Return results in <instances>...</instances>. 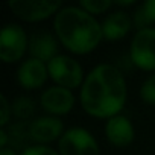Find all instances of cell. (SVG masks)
Instances as JSON below:
<instances>
[{
	"label": "cell",
	"instance_id": "6da1fadb",
	"mask_svg": "<svg viewBox=\"0 0 155 155\" xmlns=\"http://www.w3.org/2000/svg\"><path fill=\"white\" fill-rule=\"evenodd\" d=\"M128 97V87L123 71L110 62L93 67L79 91L84 111L97 119H111L123 110Z\"/></svg>",
	"mask_w": 155,
	"mask_h": 155
},
{
	"label": "cell",
	"instance_id": "7a4b0ae2",
	"mask_svg": "<svg viewBox=\"0 0 155 155\" xmlns=\"http://www.w3.org/2000/svg\"><path fill=\"white\" fill-rule=\"evenodd\" d=\"M53 29L58 41L78 55L93 52L104 40L102 23L79 5L62 6L53 18Z\"/></svg>",
	"mask_w": 155,
	"mask_h": 155
},
{
	"label": "cell",
	"instance_id": "3957f363",
	"mask_svg": "<svg viewBox=\"0 0 155 155\" xmlns=\"http://www.w3.org/2000/svg\"><path fill=\"white\" fill-rule=\"evenodd\" d=\"M47 70H49V78L56 85H61L70 90L82 87L85 81L82 65L74 58L64 53H59L52 61H49Z\"/></svg>",
	"mask_w": 155,
	"mask_h": 155
},
{
	"label": "cell",
	"instance_id": "277c9868",
	"mask_svg": "<svg viewBox=\"0 0 155 155\" xmlns=\"http://www.w3.org/2000/svg\"><path fill=\"white\" fill-rule=\"evenodd\" d=\"M59 155H101V147L96 137L82 126L65 129L58 140Z\"/></svg>",
	"mask_w": 155,
	"mask_h": 155
},
{
	"label": "cell",
	"instance_id": "5b68a950",
	"mask_svg": "<svg viewBox=\"0 0 155 155\" xmlns=\"http://www.w3.org/2000/svg\"><path fill=\"white\" fill-rule=\"evenodd\" d=\"M29 52V37L17 23H6L0 32V59L6 64L20 61Z\"/></svg>",
	"mask_w": 155,
	"mask_h": 155
},
{
	"label": "cell",
	"instance_id": "8992f818",
	"mask_svg": "<svg viewBox=\"0 0 155 155\" xmlns=\"http://www.w3.org/2000/svg\"><path fill=\"white\" fill-rule=\"evenodd\" d=\"M129 59L146 71H155V26L138 29L129 46Z\"/></svg>",
	"mask_w": 155,
	"mask_h": 155
},
{
	"label": "cell",
	"instance_id": "52a82bcc",
	"mask_svg": "<svg viewBox=\"0 0 155 155\" xmlns=\"http://www.w3.org/2000/svg\"><path fill=\"white\" fill-rule=\"evenodd\" d=\"M8 8L25 21H41L62 8L61 2H37V0H9Z\"/></svg>",
	"mask_w": 155,
	"mask_h": 155
},
{
	"label": "cell",
	"instance_id": "ba28073f",
	"mask_svg": "<svg viewBox=\"0 0 155 155\" xmlns=\"http://www.w3.org/2000/svg\"><path fill=\"white\" fill-rule=\"evenodd\" d=\"M74 94L70 88L61 85L47 87L40 96V105L49 116H65L74 107Z\"/></svg>",
	"mask_w": 155,
	"mask_h": 155
},
{
	"label": "cell",
	"instance_id": "9c48e42d",
	"mask_svg": "<svg viewBox=\"0 0 155 155\" xmlns=\"http://www.w3.org/2000/svg\"><path fill=\"white\" fill-rule=\"evenodd\" d=\"M64 132L65 131L61 119L55 116H40L29 122V135L37 144L46 146L47 143L59 140Z\"/></svg>",
	"mask_w": 155,
	"mask_h": 155
},
{
	"label": "cell",
	"instance_id": "30bf717a",
	"mask_svg": "<svg viewBox=\"0 0 155 155\" xmlns=\"http://www.w3.org/2000/svg\"><path fill=\"white\" fill-rule=\"evenodd\" d=\"M49 78L47 64L37 58H26L17 68V81L25 90L41 88Z\"/></svg>",
	"mask_w": 155,
	"mask_h": 155
},
{
	"label": "cell",
	"instance_id": "8fae6325",
	"mask_svg": "<svg viewBox=\"0 0 155 155\" xmlns=\"http://www.w3.org/2000/svg\"><path fill=\"white\" fill-rule=\"evenodd\" d=\"M105 137L116 147H126L135 138V129L132 122L123 116L117 114L107 120L105 123Z\"/></svg>",
	"mask_w": 155,
	"mask_h": 155
},
{
	"label": "cell",
	"instance_id": "7c38bea8",
	"mask_svg": "<svg viewBox=\"0 0 155 155\" xmlns=\"http://www.w3.org/2000/svg\"><path fill=\"white\" fill-rule=\"evenodd\" d=\"M29 53L32 58H37L43 62L52 61L58 53V40L52 32L40 31L29 37Z\"/></svg>",
	"mask_w": 155,
	"mask_h": 155
},
{
	"label": "cell",
	"instance_id": "4fadbf2b",
	"mask_svg": "<svg viewBox=\"0 0 155 155\" xmlns=\"http://www.w3.org/2000/svg\"><path fill=\"white\" fill-rule=\"evenodd\" d=\"M134 26L132 17L125 11H114L105 17L102 21V34L104 40L117 41L125 38Z\"/></svg>",
	"mask_w": 155,
	"mask_h": 155
},
{
	"label": "cell",
	"instance_id": "5bb4252c",
	"mask_svg": "<svg viewBox=\"0 0 155 155\" xmlns=\"http://www.w3.org/2000/svg\"><path fill=\"white\" fill-rule=\"evenodd\" d=\"M132 20H134V26L137 28V31L144 29V28H152V25L155 23V0L143 2L135 9Z\"/></svg>",
	"mask_w": 155,
	"mask_h": 155
},
{
	"label": "cell",
	"instance_id": "9a60e30c",
	"mask_svg": "<svg viewBox=\"0 0 155 155\" xmlns=\"http://www.w3.org/2000/svg\"><path fill=\"white\" fill-rule=\"evenodd\" d=\"M35 113V102L29 96H18L12 102V114L18 120H28Z\"/></svg>",
	"mask_w": 155,
	"mask_h": 155
},
{
	"label": "cell",
	"instance_id": "2e32d148",
	"mask_svg": "<svg viewBox=\"0 0 155 155\" xmlns=\"http://www.w3.org/2000/svg\"><path fill=\"white\" fill-rule=\"evenodd\" d=\"M113 5H114V2H111V0H81L79 2V6L82 9H85L87 12H90L91 15L102 14V12L108 11Z\"/></svg>",
	"mask_w": 155,
	"mask_h": 155
},
{
	"label": "cell",
	"instance_id": "e0dca14e",
	"mask_svg": "<svg viewBox=\"0 0 155 155\" xmlns=\"http://www.w3.org/2000/svg\"><path fill=\"white\" fill-rule=\"evenodd\" d=\"M140 97L149 105H155V71L150 73L140 87Z\"/></svg>",
	"mask_w": 155,
	"mask_h": 155
},
{
	"label": "cell",
	"instance_id": "ac0fdd59",
	"mask_svg": "<svg viewBox=\"0 0 155 155\" xmlns=\"http://www.w3.org/2000/svg\"><path fill=\"white\" fill-rule=\"evenodd\" d=\"M20 155H59L58 150L52 149L50 146H43V144H34L25 147Z\"/></svg>",
	"mask_w": 155,
	"mask_h": 155
},
{
	"label": "cell",
	"instance_id": "d6986e66",
	"mask_svg": "<svg viewBox=\"0 0 155 155\" xmlns=\"http://www.w3.org/2000/svg\"><path fill=\"white\" fill-rule=\"evenodd\" d=\"M0 102H2V119H0V128H6L12 114V104H9L8 97L5 94H0Z\"/></svg>",
	"mask_w": 155,
	"mask_h": 155
},
{
	"label": "cell",
	"instance_id": "ffe728a7",
	"mask_svg": "<svg viewBox=\"0 0 155 155\" xmlns=\"http://www.w3.org/2000/svg\"><path fill=\"white\" fill-rule=\"evenodd\" d=\"M8 141H9V137H8L6 128H0V149L8 147Z\"/></svg>",
	"mask_w": 155,
	"mask_h": 155
},
{
	"label": "cell",
	"instance_id": "44dd1931",
	"mask_svg": "<svg viewBox=\"0 0 155 155\" xmlns=\"http://www.w3.org/2000/svg\"><path fill=\"white\" fill-rule=\"evenodd\" d=\"M0 155H20V153H17L14 147H9V146H8V147L0 149Z\"/></svg>",
	"mask_w": 155,
	"mask_h": 155
},
{
	"label": "cell",
	"instance_id": "7402d4cb",
	"mask_svg": "<svg viewBox=\"0 0 155 155\" xmlns=\"http://www.w3.org/2000/svg\"><path fill=\"white\" fill-rule=\"evenodd\" d=\"M114 5H119V6H131V5H134V0H126V2L117 0V2H114Z\"/></svg>",
	"mask_w": 155,
	"mask_h": 155
}]
</instances>
